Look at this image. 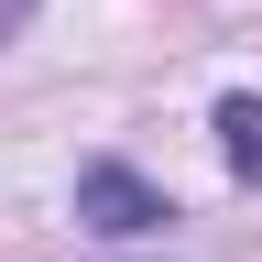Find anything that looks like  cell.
<instances>
[{"instance_id":"cell-1","label":"cell","mask_w":262,"mask_h":262,"mask_svg":"<svg viewBox=\"0 0 262 262\" xmlns=\"http://www.w3.org/2000/svg\"><path fill=\"white\" fill-rule=\"evenodd\" d=\"M77 219L110 229V241H131V229H164V196L131 175V164H88V175H77Z\"/></svg>"},{"instance_id":"cell-2","label":"cell","mask_w":262,"mask_h":262,"mask_svg":"<svg viewBox=\"0 0 262 262\" xmlns=\"http://www.w3.org/2000/svg\"><path fill=\"white\" fill-rule=\"evenodd\" d=\"M219 142H229V164L262 186V110H251V98H219Z\"/></svg>"}]
</instances>
